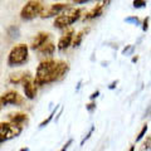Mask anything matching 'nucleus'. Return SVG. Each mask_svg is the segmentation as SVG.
Instances as JSON below:
<instances>
[{"mask_svg":"<svg viewBox=\"0 0 151 151\" xmlns=\"http://www.w3.org/2000/svg\"><path fill=\"white\" fill-rule=\"evenodd\" d=\"M110 3V0H98V3L94 5L91 10H89L86 15H84L83 18V20L84 22H87V20H92V19L94 18H98V17H101L102 15V13L103 10H105V8L107 6V4Z\"/></svg>","mask_w":151,"mask_h":151,"instance_id":"6e6552de","label":"nucleus"},{"mask_svg":"<svg viewBox=\"0 0 151 151\" xmlns=\"http://www.w3.org/2000/svg\"><path fill=\"white\" fill-rule=\"evenodd\" d=\"M73 39H74V30L72 29V28H69V29L65 30L62 34V37L59 38L58 44H57V48H58V50L63 52L65 49H68L69 45H72Z\"/></svg>","mask_w":151,"mask_h":151,"instance_id":"1a4fd4ad","label":"nucleus"},{"mask_svg":"<svg viewBox=\"0 0 151 151\" xmlns=\"http://www.w3.org/2000/svg\"><path fill=\"white\" fill-rule=\"evenodd\" d=\"M137 60H139V57L136 55V57H134V58H132V63H136Z\"/></svg>","mask_w":151,"mask_h":151,"instance_id":"c756f323","label":"nucleus"},{"mask_svg":"<svg viewBox=\"0 0 151 151\" xmlns=\"http://www.w3.org/2000/svg\"><path fill=\"white\" fill-rule=\"evenodd\" d=\"M88 33H89V28H83V29H82L81 32H78L77 34L74 35V39H73L72 47H74V48H77V47L81 45V43H82V40H83L84 35H87Z\"/></svg>","mask_w":151,"mask_h":151,"instance_id":"2eb2a0df","label":"nucleus"},{"mask_svg":"<svg viewBox=\"0 0 151 151\" xmlns=\"http://www.w3.org/2000/svg\"><path fill=\"white\" fill-rule=\"evenodd\" d=\"M29 81H32V73L29 70H20L9 76V82L13 84H24Z\"/></svg>","mask_w":151,"mask_h":151,"instance_id":"9d476101","label":"nucleus"},{"mask_svg":"<svg viewBox=\"0 0 151 151\" xmlns=\"http://www.w3.org/2000/svg\"><path fill=\"white\" fill-rule=\"evenodd\" d=\"M6 33H8V35L10 37V38H15V39H17L19 35H20V30H19V28L15 27V25L9 27L8 30H6Z\"/></svg>","mask_w":151,"mask_h":151,"instance_id":"dca6fc26","label":"nucleus"},{"mask_svg":"<svg viewBox=\"0 0 151 151\" xmlns=\"http://www.w3.org/2000/svg\"><path fill=\"white\" fill-rule=\"evenodd\" d=\"M48 39H49V33H45V32H40L33 38L32 40V44H30V48L33 50H38L39 48H42L44 44L48 43Z\"/></svg>","mask_w":151,"mask_h":151,"instance_id":"9b49d317","label":"nucleus"},{"mask_svg":"<svg viewBox=\"0 0 151 151\" xmlns=\"http://www.w3.org/2000/svg\"><path fill=\"white\" fill-rule=\"evenodd\" d=\"M72 144H73V139H69V140L67 141V144H65V145L63 146L62 150H60V151H67V150H68V147H69V146L72 145Z\"/></svg>","mask_w":151,"mask_h":151,"instance_id":"b1692460","label":"nucleus"},{"mask_svg":"<svg viewBox=\"0 0 151 151\" xmlns=\"http://www.w3.org/2000/svg\"><path fill=\"white\" fill-rule=\"evenodd\" d=\"M146 4H147L146 0H134V1H132V5H134V8H136V9L145 8Z\"/></svg>","mask_w":151,"mask_h":151,"instance_id":"6ab92c4d","label":"nucleus"},{"mask_svg":"<svg viewBox=\"0 0 151 151\" xmlns=\"http://www.w3.org/2000/svg\"><path fill=\"white\" fill-rule=\"evenodd\" d=\"M117 84H119V81L116 79V81H113L112 83H110V86H108V88H110V89H115V88L117 87Z\"/></svg>","mask_w":151,"mask_h":151,"instance_id":"a878e982","label":"nucleus"},{"mask_svg":"<svg viewBox=\"0 0 151 151\" xmlns=\"http://www.w3.org/2000/svg\"><path fill=\"white\" fill-rule=\"evenodd\" d=\"M98 96H100V91H96V92H93V93L91 94V96H89V98H91V100L93 101L94 98H97Z\"/></svg>","mask_w":151,"mask_h":151,"instance_id":"bb28decb","label":"nucleus"},{"mask_svg":"<svg viewBox=\"0 0 151 151\" xmlns=\"http://www.w3.org/2000/svg\"><path fill=\"white\" fill-rule=\"evenodd\" d=\"M55 50V45L54 43H52V42H48L47 44H44L42 48H39L37 52L38 54H39V57H52Z\"/></svg>","mask_w":151,"mask_h":151,"instance_id":"4468645a","label":"nucleus"},{"mask_svg":"<svg viewBox=\"0 0 151 151\" xmlns=\"http://www.w3.org/2000/svg\"><path fill=\"white\" fill-rule=\"evenodd\" d=\"M37 84L34 82V79H32V81L29 82H27L23 84V89H24V94H25V97L28 98V100H34L35 96H37Z\"/></svg>","mask_w":151,"mask_h":151,"instance_id":"ddd939ff","label":"nucleus"},{"mask_svg":"<svg viewBox=\"0 0 151 151\" xmlns=\"http://www.w3.org/2000/svg\"><path fill=\"white\" fill-rule=\"evenodd\" d=\"M150 142H151V137H149V139H147V142H145V147H146V149H147V147H149V145H150Z\"/></svg>","mask_w":151,"mask_h":151,"instance_id":"c85d7f7f","label":"nucleus"},{"mask_svg":"<svg viewBox=\"0 0 151 151\" xmlns=\"http://www.w3.org/2000/svg\"><path fill=\"white\" fill-rule=\"evenodd\" d=\"M28 120H29L28 115L27 113H23V112H15V113H10V115H9V121L15 125L22 126V127L28 124Z\"/></svg>","mask_w":151,"mask_h":151,"instance_id":"f8f14e48","label":"nucleus"},{"mask_svg":"<svg viewBox=\"0 0 151 151\" xmlns=\"http://www.w3.org/2000/svg\"><path fill=\"white\" fill-rule=\"evenodd\" d=\"M124 22L125 23H129V24H134V25H140V19L136 17V15H134V17H127V18H125L124 19Z\"/></svg>","mask_w":151,"mask_h":151,"instance_id":"a211bd4d","label":"nucleus"},{"mask_svg":"<svg viewBox=\"0 0 151 151\" xmlns=\"http://www.w3.org/2000/svg\"><path fill=\"white\" fill-rule=\"evenodd\" d=\"M93 131H94V126H92L91 127V129H89V131H88V134L86 135V136H84V137H83V140L81 141V145H84V142H86V141L89 139V137H91V136H92V134H93Z\"/></svg>","mask_w":151,"mask_h":151,"instance_id":"412c9836","label":"nucleus"},{"mask_svg":"<svg viewBox=\"0 0 151 151\" xmlns=\"http://www.w3.org/2000/svg\"><path fill=\"white\" fill-rule=\"evenodd\" d=\"M69 70V64L64 60L44 59L39 63L35 72L34 82L38 87L48 83L60 81L65 77Z\"/></svg>","mask_w":151,"mask_h":151,"instance_id":"f257e3e1","label":"nucleus"},{"mask_svg":"<svg viewBox=\"0 0 151 151\" xmlns=\"http://www.w3.org/2000/svg\"><path fill=\"white\" fill-rule=\"evenodd\" d=\"M24 102L23 97L19 94L17 91H6L1 96V106H8V105H22Z\"/></svg>","mask_w":151,"mask_h":151,"instance_id":"0eeeda50","label":"nucleus"},{"mask_svg":"<svg viewBox=\"0 0 151 151\" xmlns=\"http://www.w3.org/2000/svg\"><path fill=\"white\" fill-rule=\"evenodd\" d=\"M81 14H82V10L79 8H68L62 14L55 17L53 25L57 29H65L69 25L74 24L81 18Z\"/></svg>","mask_w":151,"mask_h":151,"instance_id":"f03ea898","label":"nucleus"},{"mask_svg":"<svg viewBox=\"0 0 151 151\" xmlns=\"http://www.w3.org/2000/svg\"><path fill=\"white\" fill-rule=\"evenodd\" d=\"M76 4H86L88 1H91V0H73Z\"/></svg>","mask_w":151,"mask_h":151,"instance_id":"cd10ccee","label":"nucleus"},{"mask_svg":"<svg viewBox=\"0 0 151 151\" xmlns=\"http://www.w3.org/2000/svg\"><path fill=\"white\" fill-rule=\"evenodd\" d=\"M129 52H132V47L131 45H127V47H125L124 49H122V54H127Z\"/></svg>","mask_w":151,"mask_h":151,"instance_id":"393cba45","label":"nucleus"},{"mask_svg":"<svg viewBox=\"0 0 151 151\" xmlns=\"http://www.w3.org/2000/svg\"><path fill=\"white\" fill-rule=\"evenodd\" d=\"M86 108H87V111H88V112H92L94 108H96V103H94V102L88 103V105H86Z\"/></svg>","mask_w":151,"mask_h":151,"instance_id":"5701e85b","label":"nucleus"},{"mask_svg":"<svg viewBox=\"0 0 151 151\" xmlns=\"http://www.w3.org/2000/svg\"><path fill=\"white\" fill-rule=\"evenodd\" d=\"M149 20H150L149 17H146L144 19V22H142V32H147V29H149Z\"/></svg>","mask_w":151,"mask_h":151,"instance_id":"4be33fe9","label":"nucleus"},{"mask_svg":"<svg viewBox=\"0 0 151 151\" xmlns=\"http://www.w3.org/2000/svg\"><path fill=\"white\" fill-rule=\"evenodd\" d=\"M19 151H29V149H28V147H23V149H20Z\"/></svg>","mask_w":151,"mask_h":151,"instance_id":"7c9ffc66","label":"nucleus"},{"mask_svg":"<svg viewBox=\"0 0 151 151\" xmlns=\"http://www.w3.org/2000/svg\"><path fill=\"white\" fill-rule=\"evenodd\" d=\"M28 55H29V47L24 43L17 44L13 47L12 50L9 52L6 63L9 67H17V65H23L27 63Z\"/></svg>","mask_w":151,"mask_h":151,"instance_id":"7ed1b4c3","label":"nucleus"},{"mask_svg":"<svg viewBox=\"0 0 151 151\" xmlns=\"http://www.w3.org/2000/svg\"><path fill=\"white\" fill-rule=\"evenodd\" d=\"M129 151H135V146H131V147H130V150Z\"/></svg>","mask_w":151,"mask_h":151,"instance_id":"2f4dec72","label":"nucleus"},{"mask_svg":"<svg viewBox=\"0 0 151 151\" xmlns=\"http://www.w3.org/2000/svg\"><path fill=\"white\" fill-rule=\"evenodd\" d=\"M146 132H147V125H145L142 127V130L140 131V134L137 135V137H136V142H139V141H141L144 137H145V135H146Z\"/></svg>","mask_w":151,"mask_h":151,"instance_id":"aec40b11","label":"nucleus"},{"mask_svg":"<svg viewBox=\"0 0 151 151\" xmlns=\"http://www.w3.org/2000/svg\"><path fill=\"white\" fill-rule=\"evenodd\" d=\"M57 110H58V106H55V108H54L53 111H52V113H50V115H49L48 117H47V119H45L43 122H40V125H39V127H40V129H43V127H45V126L48 125V124H49V122H50L52 120H53V116L55 115V111H57Z\"/></svg>","mask_w":151,"mask_h":151,"instance_id":"f3484780","label":"nucleus"},{"mask_svg":"<svg viewBox=\"0 0 151 151\" xmlns=\"http://www.w3.org/2000/svg\"><path fill=\"white\" fill-rule=\"evenodd\" d=\"M22 131H23V127L19 125H15L13 122H1L0 124V136H1L0 141L3 144L4 141L17 137V136L22 134Z\"/></svg>","mask_w":151,"mask_h":151,"instance_id":"39448f33","label":"nucleus"},{"mask_svg":"<svg viewBox=\"0 0 151 151\" xmlns=\"http://www.w3.org/2000/svg\"><path fill=\"white\" fill-rule=\"evenodd\" d=\"M69 6L68 4H50L49 6H45L43 13H42L40 18H52V17H58L59 14H62L64 10H67Z\"/></svg>","mask_w":151,"mask_h":151,"instance_id":"423d86ee","label":"nucleus"},{"mask_svg":"<svg viewBox=\"0 0 151 151\" xmlns=\"http://www.w3.org/2000/svg\"><path fill=\"white\" fill-rule=\"evenodd\" d=\"M44 3L42 0H29L20 10V18L23 20H32L37 17H40L44 10Z\"/></svg>","mask_w":151,"mask_h":151,"instance_id":"20e7f679","label":"nucleus"}]
</instances>
